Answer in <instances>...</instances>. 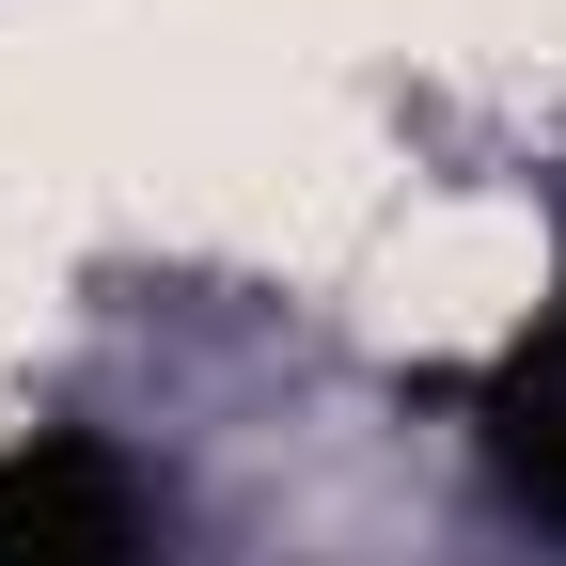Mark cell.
I'll use <instances>...</instances> for the list:
<instances>
[{
	"label": "cell",
	"mask_w": 566,
	"mask_h": 566,
	"mask_svg": "<svg viewBox=\"0 0 566 566\" xmlns=\"http://www.w3.org/2000/svg\"><path fill=\"white\" fill-rule=\"evenodd\" d=\"M0 566H158V520L95 441H17L0 457Z\"/></svg>",
	"instance_id": "obj_1"
},
{
	"label": "cell",
	"mask_w": 566,
	"mask_h": 566,
	"mask_svg": "<svg viewBox=\"0 0 566 566\" xmlns=\"http://www.w3.org/2000/svg\"><path fill=\"white\" fill-rule=\"evenodd\" d=\"M472 441H488V488L535 520V535H566V300L488 363V394H472Z\"/></svg>",
	"instance_id": "obj_2"
}]
</instances>
